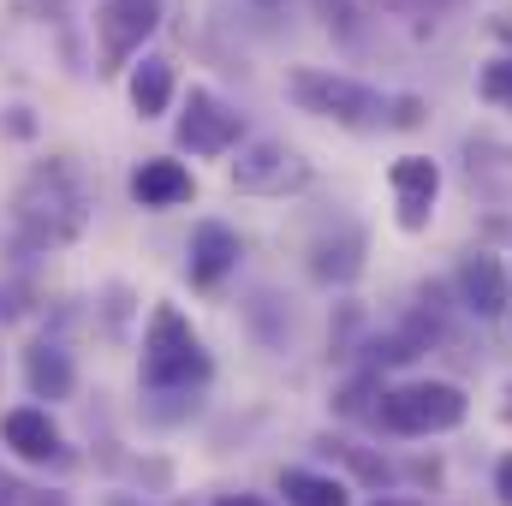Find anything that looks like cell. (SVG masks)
<instances>
[{
  "instance_id": "obj_1",
  "label": "cell",
  "mask_w": 512,
  "mask_h": 506,
  "mask_svg": "<svg viewBox=\"0 0 512 506\" xmlns=\"http://www.w3.org/2000/svg\"><path fill=\"white\" fill-rule=\"evenodd\" d=\"M90 179L66 161V155H48L24 173V185L12 191V227H18V245L24 251H60L72 245L84 227H90Z\"/></svg>"
},
{
  "instance_id": "obj_2",
  "label": "cell",
  "mask_w": 512,
  "mask_h": 506,
  "mask_svg": "<svg viewBox=\"0 0 512 506\" xmlns=\"http://www.w3.org/2000/svg\"><path fill=\"white\" fill-rule=\"evenodd\" d=\"M137 376H143V387L155 399H185V393H197L203 381L215 376V364H209V352H203V340H197V328L185 322L179 304H155L149 310Z\"/></svg>"
},
{
  "instance_id": "obj_3",
  "label": "cell",
  "mask_w": 512,
  "mask_h": 506,
  "mask_svg": "<svg viewBox=\"0 0 512 506\" xmlns=\"http://www.w3.org/2000/svg\"><path fill=\"white\" fill-rule=\"evenodd\" d=\"M286 96L298 102V114L310 120H328V126L346 131H382L387 126V96L346 78V72H328V66H292L286 72Z\"/></svg>"
},
{
  "instance_id": "obj_4",
  "label": "cell",
  "mask_w": 512,
  "mask_h": 506,
  "mask_svg": "<svg viewBox=\"0 0 512 506\" xmlns=\"http://www.w3.org/2000/svg\"><path fill=\"white\" fill-rule=\"evenodd\" d=\"M465 411H471V399H465V387H453V381H399V387H382L376 423H382L387 435L417 441V435H447V429H459Z\"/></svg>"
},
{
  "instance_id": "obj_5",
  "label": "cell",
  "mask_w": 512,
  "mask_h": 506,
  "mask_svg": "<svg viewBox=\"0 0 512 506\" xmlns=\"http://www.w3.org/2000/svg\"><path fill=\"white\" fill-rule=\"evenodd\" d=\"M227 179H233V191H245V197H298V191L316 179V167H310L292 143L256 137V143H239V155L227 161Z\"/></svg>"
},
{
  "instance_id": "obj_6",
  "label": "cell",
  "mask_w": 512,
  "mask_h": 506,
  "mask_svg": "<svg viewBox=\"0 0 512 506\" xmlns=\"http://www.w3.org/2000/svg\"><path fill=\"white\" fill-rule=\"evenodd\" d=\"M179 149L185 155H233L239 137H245V114L227 108L215 90H191L185 96V114H179Z\"/></svg>"
},
{
  "instance_id": "obj_7",
  "label": "cell",
  "mask_w": 512,
  "mask_h": 506,
  "mask_svg": "<svg viewBox=\"0 0 512 506\" xmlns=\"http://www.w3.org/2000/svg\"><path fill=\"white\" fill-rule=\"evenodd\" d=\"M387 185H393L399 233H429L435 203H441V161H429V155H399V161L387 167Z\"/></svg>"
},
{
  "instance_id": "obj_8",
  "label": "cell",
  "mask_w": 512,
  "mask_h": 506,
  "mask_svg": "<svg viewBox=\"0 0 512 506\" xmlns=\"http://www.w3.org/2000/svg\"><path fill=\"white\" fill-rule=\"evenodd\" d=\"M155 24H161V0H102L96 6V42H102L108 72L126 66L131 54H143Z\"/></svg>"
},
{
  "instance_id": "obj_9",
  "label": "cell",
  "mask_w": 512,
  "mask_h": 506,
  "mask_svg": "<svg viewBox=\"0 0 512 506\" xmlns=\"http://www.w3.org/2000/svg\"><path fill=\"white\" fill-rule=\"evenodd\" d=\"M364 256H370L364 227H358V221H334V227H322V233L310 239V274H316L322 286H352V280L364 274Z\"/></svg>"
},
{
  "instance_id": "obj_10",
  "label": "cell",
  "mask_w": 512,
  "mask_h": 506,
  "mask_svg": "<svg viewBox=\"0 0 512 506\" xmlns=\"http://www.w3.org/2000/svg\"><path fill=\"white\" fill-rule=\"evenodd\" d=\"M453 286H459V304L471 310V316H483V322H495V316H507L512 304V274L501 268V256L489 251H471L459 262V274H453Z\"/></svg>"
},
{
  "instance_id": "obj_11",
  "label": "cell",
  "mask_w": 512,
  "mask_h": 506,
  "mask_svg": "<svg viewBox=\"0 0 512 506\" xmlns=\"http://www.w3.org/2000/svg\"><path fill=\"white\" fill-rule=\"evenodd\" d=\"M0 435H6V447H12L24 465H60V459H66V441H60L48 405H12V411L0 417Z\"/></svg>"
},
{
  "instance_id": "obj_12",
  "label": "cell",
  "mask_w": 512,
  "mask_h": 506,
  "mask_svg": "<svg viewBox=\"0 0 512 506\" xmlns=\"http://www.w3.org/2000/svg\"><path fill=\"white\" fill-rule=\"evenodd\" d=\"M239 233L233 227H221V221H197L191 227V245H185V274H191V286H221L233 268H239Z\"/></svg>"
},
{
  "instance_id": "obj_13",
  "label": "cell",
  "mask_w": 512,
  "mask_h": 506,
  "mask_svg": "<svg viewBox=\"0 0 512 506\" xmlns=\"http://www.w3.org/2000/svg\"><path fill=\"white\" fill-rule=\"evenodd\" d=\"M197 197V179L185 161H167V155H149L131 167V203L137 209H179Z\"/></svg>"
},
{
  "instance_id": "obj_14",
  "label": "cell",
  "mask_w": 512,
  "mask_h": 506,
  "mask_svg": "<svg viewBox=\"0 0 512 506\" xmlns=\"http://www.w3.org/2000/svg\"><path fill=\"white\" fill-rule=\"evenodd\" d=\"M24 387L36 393V399H72V387H78V370H72V352L60 346V340H36V346H24Z\"/></svg>"
},
{
  "instance_id": "obj_15",
  "label": "cell",
  "mask_w": 512,
  "mask_h": 506,
  "mask_svg": "<svg viewBox=\"0 0 512 506\" xmlns=\"http://www.w3.org/2000/svg\"><path fill=\"white\" fill-rule=\"evenodd\" d=\"M126 96H131V108H137V120H161L167 102H173V66L161 54H143L126 78Z\"/></svg>"
},
{
  "instance_id": "obj_16",
  "label": "cell",
  "mask_w": 512,
  "mask_h": 506,
  "mask_svg": "<svg viewBox=\"0 0 512 506\" xmlns=\"http://www.w3.org/2000/svg\"><path fill=\"white\" fill-rule=\"evenodd\" d=\"M280 495H286V506H352V489H346L340 477L304 471V465L280 471Z\"/></svg>"
},
{
  "instance_id": "obj_17",
  "label": "cell",
  "mask_w": 512,
  "mask_h": 506,
  "mask_svg": "<svg viewBox=\"0 0 512 506\" xmlns=\"http://www.w3.org/2000/svg\"><path fill=\"white\" fill-rule=\"evenodd\" d=\"M477 96L512 114V54H501V60H489V66H483V78H477Z\"/></svg>"
},
{
  "instance_id": "obj_18",
  "label": "cell",
  "mask_w": 512,
  "mask_h": 506,
  "mask_svg": "<svg viewBox=\"0 0 512 506\" xmlns=\"http://www.w3.org/2000/svg\"><path fill=\"white\" fill-rule=\"evenodd\" d=\"M423 96H387V126L393 131H411V126H423Z\"/></svg>"
},
{
  "instance_id": "obj_19",
  "label": "cell",
  "mask_w": 512,
  "mask_h": 506,
  "mask_svg": "<svg viewBox=\"0 0 512 506\" xmlns=\"http://www.w3.org/2000/svg\"><path fill=\"white\" fill-rule=\"evenodd\" d=\"M24 495H30V489H24L18 477H6V471H0V506H24Z\"/></svg>"
},
{
  "instance_id": "obj_20",
  "label": "cell",
  "mask_w": 512,
  "mask_h": 506,
  "mask_svg": "<svg viewBox=\"0 0 512 506\" xmlns=\"http://www.w3.org/2000/svg\"><path fill=\"white\" fill-rule=\"evenodd\" d=\"M495 495H501V506H512V453L495 465Z\"/></svg>"
},
{
  "instance_id": "obj_21",
  "label": "cell",
  "mask_w": 512,
  "mask_h": 506,
  "mask_svg": "<svg viewBox=\"0 0 512 506\" xmlns=\"http://www.w3.org/2000/svg\"><path fill=\"white\" fill-rule=\"evenodd\" d=\"M215 506H262V501H251V495H221Z\"/></svg>"
},
{
  "instance_id": "obj_22",
  "label": "cell",
  "mask_w": 512,
  "mask_h": 506,
  "mask_svg": "<svg viewBox=\"0 0 512 506\" xmlns=\"http://www.w3.org/2000/svg\"><path fill=\"white\" fill-rule=\"evenodd\" d=\"M495 36H507V42H512V12H507V18H495Z\"/></svg>"
},
{
  "instance_id": "obj_23",
  "label": "cell",
  "mask_w": 512,
  "mask_h": 506,
  "mask_svg": "<svg viewBox=\"0 0 512 506\" xmlns=\"http://www.w3.org/2000/svg\"><path fill=\"white\" fill-rule=\"evenodd\" d=\"M376 506H417V501H399V495H387V501H376Z\"/></svg>"
}]
</instances>
